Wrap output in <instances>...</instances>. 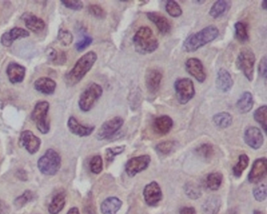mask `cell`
Wrapping results in <instances>:
<instances>
[{
    "instance_id": "d590c367",
    "label": "cell",
    "mask_w": 267,
    "mask_h": 214,
    "mask_svg": "<svg viewBox=\"0 0 267 214\" xmlns=\"http://www.w3.org/2000/svg\"><path fill=\"white\" fill-rule=\"evenodd\" d=\"M195 152L200 157L204 158L205 160L211 159L215 154L213 146L210 144H203V145H200L196 148Z\"/></svg>"
},
{
    "instance_id": "d6986e66",
    "label": "cell",
    "mask_w": 267,
    "mask_h": 214,
    "mask_svg": "<svg viewBox=\"0 0 267 214\" xmlns=\"http://www.w3.org/2000/svg\"><path fill=\"white\" fill-rule=\"evenodd\" d=\"M173 120L168 115H161L155 118L153 129L159 135H166L173 127Z\"/></svg>"
},
{
    "instance_id": "f1b7e54d",
    "label": "cell",
    "mask_w": 267,
    "mask_h": 214,
    "mask_svg": "<svg viewBox=\"0 0 267 214\" xmlns=\"http://www.w3.org/2000/svg\"><path fill=\"white\" fill-rule=\"evenodd\" d=\"M221 200L218 196H211L202 205V214H218L220 209Z\"/></svg>"
},
{
    "instance_id": "74e56055",
    "label": "cell",
    "mask_w": 267,
    "mask_h": 214,
    "mask_svg": "<svg viewBox=\"0 0 267 214\" xmlns=\"http://www.w3.org/2000/svg\"><path fill=\"white\" fill-rule=\"evenodd\" d=\"M165 10L168 15L172 18H179L183 14V11L181 6L173 0H168L165 5Z\"/></svg>"
},
{
    "instance_id": "ac0fdd59",
    "label": "cell",
    "mask_w": 267,
    "mask_h": 214,
    "mask_svg": "<svg viewBox=\"0 0 267 214\" xmlns=\"http://www.w3.org/2000/svg\"><path fill=\"white\" fill-rule=\"evenodd\" d=\"M215 84L218 91L223 93H228L231 91L234 85V80L232 76L228 70L220 68L217 73Z\"/></svg>"
},
{
    "instance_id": "836d02e7",
    "label": "cell",
    "mask_w": 267,
    "mask_h": 214,
    "mask_svg": "<svg viewBox=\"0 0 267 214\" xmlns=\"http://www.w3.org/2000/svg\"><path fill=\"white\" fill-rule=\"evenodd\" d=\"M223 175L220 173H212L206 178V185L210 190L216 191L222 185Z\"/></svg>"
},
{
    "instance_id": "4dcf8cb0",
    "label": "cell",
    "mask_w": 267,
    "mask_h": 214,
    "mask_svg": "<svg viewBox=\"0 0 267 214\" xmlns=\"http://www.w3.org/2000/svg\"><path fill=\"white\" fill-rule=\"evenodd\" d=\"M229 7V2L224 1V0H218L211 7L209 11V15L214 19L220 18L228 11Z\"/></svg>"
},
{
    "instance_id": "7dc6e473",
    "label": "cell",
    "mask_w": 267,
    "mask_h": 214,
    "mask_svg": "<svg viewBox=\"0 0 267 214\" xmlns=\"http://www.w3.org/2000/svg\"><path fill=\"white\" fill-rule=\"evenodd\" d=\"M254 197L258 202H262L266 198V187L265 185L256 187L253 190Z\"/></svg>"
},
{
    "instance_id": "bcb514c9",
    "label": "cell",
    "mask_w": 267,
    "mask_h": 214,
    "mask_svg": "<svg viewBox=\"0 0 267 214\" xmlns=\"http://www.w3.org/2000/svg\"><path fill=\"white\" fill-rule=\"evenodd\" d=\"M61 4L73 11H81L83 8V4L79 0H62Z\"/></svg>"
},
{
    "instance_id": "4316f807",
    "label": "cell",
    "mask_w": 267,
    "mask_h": 214,
    "mask_svg": "<svg viewBox=\"0 0 267 214\" xmlns=\"http://www.w3.org/2000/svg\"><path fill=\"white\" fill-rule=\"evenodd\" d=\"M66 202V195L64 192H59L53 197L49 205L48 211L51 214H58L63 209Z\"/></svg>"
},
{
    "instance_id": "11a10c76",
    "label": "cell",
    "mask_w": 267,
    "mask_h": 214,
    "mask_svg": "<svg viewBox=\"0 0 267 214\" xmlns=\"http://www.w3.org/2000/svg\"><path fill=\"white\" fill-rule=\"evenodd\" d=\"M262 9L266 10V2H265V1H262Z\"/></svg>"
},
{
    "instance_id": "e0dca14e",
    "label": "cell",
    "mask_w": 267,
    "mask_h": 214,
    "mask_svg": "<svg viewBox=\"0 0 267 214\" xmlns=\"http://www.w3.org/2000/svg\"><path fill=\"white\" fill-rule=\"evenodd\" d=\"M29 35V32L26 30L15 27V28H12L9 31L4 33L1 37L0 42L4 47H10L12 46L13 42L18 38H26Z\"/></svg>"
},
{
    "instance_id": "603a6c76",
    "label": "cell",
    "mask_w": 267,
    "mask_h": 214,
    "mask_svg": "<svg viewBox=\"0 0 267 214\" xmlns=\"http://www.w3.org/2000/svg\"><path fill=\"white\" fill-rule=\"evenodd\" d=\"M21 18L24 21L25 26L30 31H33L35 33H38L39 31H42L45 28L46 24L43 20L38 18L33 14L26 13V14H23Z\"/></svg>"
},
{
    "instance_id": "9a60e30c",
    "label": "cell",
    "mask_w": 267,
    "mask_h": 214,
    "mask_svg": "<svg viewBox=\"0 0 267 214\" xmlns=\"http://www.w3.org/2000/svg\"><path fill=\"white\" fill-rule=\"evenodd\" d=\"M144 196L146 203L151 206H155L162 199L161 188L155 181L147 185L144 190Z\"/></svg>"
},
{
    "instance_id": "83f0119b",
    "label": "cell",
    "mask_w": 267,
    "mask_h": 214,
    "mask_svg": "<svg viewBox=\"0 0 267 214\" xmlns=\"http://www.w3.org/2000/svg\"><path fill=\"white\" fill-rule=\"evenodd\" d=\"M46 54L50 62L54 65H63L66 63L67 55L64 51L49 47L48 49L46 51Z\"/></svg>"
},
{
    "instance_id": "cb8c5ba5",
    "label": "cell",
    "mask_w": 267,
    "mask_h": 214,
    "mask_svg": "<svg viewBox=\"0 0 267 214\" xmlns=\"http://www.w3.org/2000/svg\"><path fill=\"white\" fill-rule=\"evenodd\" d=\"M35 89L45 95H51L55 91L57 83L52 78L48 77H41L34 83Z\"/></svg>"
},
{
    "instance_id": "816d5d0a",
    "label": "cell",
    "mask_w": 267,
    "mask_h": 214,
    "mask_svg": "<svg viewBox=\"0 0 267 214\" xmlns=\"http://www.w3.org/2000/svg\"><path fill=\"white\" fill-rule=\"evenodd\" d=\"M180 214H196V210L193 207H184Z\"/></svg>"
},
{
    "instance_id": "7402d4cb",
    "label": "cell",
    "mask_w": 267,
    "mask_h": 214,
    "mask_svg": "<svg viewBox=\"0 0 267 214\" xmlns=\"http://www.w3.org/2000/svg\"><path fill=\"white\" fill-rule=\"evenodd\" d=\"M68 129L74 135L78 137H88L94 132L95 126H86L79 123L75 117H70L68 122Z\"/></svg>"
},
{
    "instance_id": "30bf717a",
    "label": "cell",
    "mask_w": 267,
    "mask_h": 214,
    "mask_svg": "<svg viewBox=\"0 0 267 214\" xmlns=\"http://www.w3.org/2000/svg\"><path fill=\"white\" fill-rule=\"evenodd\" d=\"M151 156L148 155H140L130 158L125 164V172L128 177L136 176L137 174L148 169L151 163Z\"/></svg>"
},
{
    "instance_id": "3957f363",
    "label": "cell",
    "mask_w": 267,
    "mask_h": 214,
    "mask_svg": "<svg viewBox=\"0 0 267 214\" xmlns=\"http://www.w3.org/2000/svg\"><path fill=\"white\" fill-rule=\"evenodd\" d=\"M132 42L136 51L141 54H152L157 51L159 46L155 34L148 26H142L137 30L132 38Z\"/></svg>"
},
{
    "instance_id": "6da1fadb",
    "label": "cell",
    "mask_w": 267,
    "mask_h": 214,
    "mask_svg": "<svg viewBox=\"0 0 267 214\" xmlns=\"http://www.w3.org/2000/svg\"><path fill=\"white\" fill-rule=\"evenodd\" d=\"M97 60V55L94 51H90L84 54L75 63L71 71L64 76V80L68 87L76 85L85 75L91 71Z\"/></svg>"
},
{
    "instance_id": "1f68e13d",
    "label": "cell",
    "mask_w": 267,
    "mask_h": 214,
    "mask_svg": "<svg viewBox=\"0 0 267 214\" xmlns=\"http://www.w3.org/2000/svg\"><path fill=\"white\" fill-rule=\"evenodd\" d=\"M234 28H235V36L237 39L241 44L248 42L249 35H248V27L246 24L238 21L234 25Z\"/></svg>"
},
{
    "instance_id": "277c9868",
    "label": "cell",
    "mask_w": 267,
    "mask_h": 214,
    "mask_svg": "<svg viewBox=\"0 0 267 214\" xmlns=\"http://www.w3.org/2000/svg\"><path fill=\"white\" fill-rule=\"evenodd\" d=\"M61 165V158L55 150H47L38 161V168L40 172L47 176H54L59 171Z\"/></svg>"
},
{
    "instance_id": "7bdbcfd3",
    "label": "cell",
    "mask_w": 267,
    "mask_h": 214,
    "mask_svg": "<svg viewBox=\"0 0 267 214\" xmlns=\"http://www.w3.org/2000/svg\"><path fill=\"white\" fill-rule=\"evenodd\" d=\"M91 172L99 174L103 170V159L101 155H95L93 157L90 163Z\"/></svg>"
},
{
    "instance_id": "f907efd6",
    "label": "cell",
    "mask_w": 267,
    "mask_h": 214,
    "mask_svg": "<svg viewBox=\"0 0 267 214\" xmlns=\"http://www.w3.org/2000/svg\"><path fill=\"white\" fill-rule=\"evenodd\" d=\"M9 205H7L4 200L0 199V214H9Z\"/></svg>"
},
{
    "instance_id": "5bb4252c",
    "label": "cell",
    "mask_w": 267,
    "mask_h": 214,
    "mask_svg": "<svg viewBox=\"0 0 267 214\" xmlns=\"http://www.w3.org/2000/svg\"><path fill=\"white\" fill-rule=\"evenodd\" d=\"M267 171V160L265 157L258 158L254 162L252 169L248 174V181L250 183L257 184L260 182L265 175Z\"/></svg>"
},
{
    "instance_id": "c3c4849f",
    "label": "cell",
    "mask_w": 267,
    "mask_h": 214,
    "mask_svg": "<svg viewBox=\"0 0 267 214\" xmlns=\"http://www.w3.org/2000/svg\"><path fill=\"white\" fill-rule=\"evenodd\" d=\"M92 37L88 36V35H85L81 40L78 41V42L75 44V49H76L78 52H81V51H83L84 50L86 49L87 47H90V46L92 44Z\"/></svg>"
},
{
    "instance_id": "d6a6232c",
    "label": "cell",
    "mask_w": 267,
    "mask_h": 214,
    "mask_svg": "<svg viewBox=\"0 0 267 214\" xmlns=\"http://www.w3.org/2000/svg\"><path fill=\"white\" fill-rule=\"evenodd\" d=\"M248 164H249V158H248V155H245V154L240 155L238 163L234 165V168H233L234 176L238 178H240L244 171L248 167Z\"/></svg>"
},
{
    "instance_id": "8fae6325",
    "label": "cell",
    "mask_w": 267,
    "mask_h": 214,
    "mask_svg": "<svg viewBox=\"0 0 267 214\" xmlns=\"http://www.w3.org/2000/svg\"><path fill=\"white\" fill-rule=\"evenodd\" d=\"M19 143L31 155L38 152L41 146V140L30 131H23L21 133Z\"/></svg>"
},
{
    "instance_id": "4fadbf2b",
    "label": "cell",
    "mask_w": 267,
    "mask_h": 214,
    "mask_svg": "<svg viewBox=\"0 0 267 214\" xmlns=\"http://www.w3.org/2000/svg\"><path fill=\"white\" fill-rule=\"evenodd\" d=\"M245 144L252 149L258 150L262 146L264 137L260 130L255 126H249L245 130L244 134Z\"/></svg>"
},
{
    "instance_id": "681fc988",
    "label": "cell",
    "mask_w": 267,
    "mask_h": 214,
    "mask_svg": "<svg viewBox=\"0 0 267 214\" xmlns=\"http://www.w3.org/2000/svg\"><path fill=\"white\" fill-rule=\"evenodd\" d=\"M266 57L265 56L261 59L260 62H259V65H258V73L261 75V77H262V78H266Z\"/></svg>"
},
{
    "instance_id": "f6af8a7d",
    "label": "cell",
    "mask_w": 267,
    "mask_h": 214,
    "mask_svg": "<svg viewBox=\"0 0 267 214\" xmlns=\"http://www.w3.org/2000/svg\"><path fill=\"white\" fill-rule=\"evenodd\" d=\"M88 11L91 15L98 18V19H104V18H106V12L101 6L93 4L88 7Z\"/></svg>"
},
{
    "instance_id": "e575fe53",
    "label": "cell",
    "mask_w": 267,
    "mask_h": 214,
    "mask_svg": "<svg viewBox=\"0 0 267 214\" xmlns=\"http://www.w3.org/2000/svg\"><path fill=\"white\" fill-rule=\"evenodd\" d=\"M266 105H263V106L257 108L253 115L254 119L261 125V127L265 133H266Z\"/></svg>"
},
{
    "instance_id": "8d00e7d4",
    "label": "cell",
    "mask_w": 267,
    "mask_h": 214,
    "mask_svg": "<svg viewBox=\"0 0 267 214\" xmlns=\"http://www.w3.org/2000/svg\"><path fill=\"white\" fill-rule=\"evenodd\" d=\"M35 199V194L29 190H27L22 195L18 196L17 199L14 200V205L18 209L24 207V205L28 204V202L33 201Z\"/></svg>"
},
{
    "instance_id": "ab89813d",
    "label": "cell",
    "mask_w": 267,
    "mask_h": 214,
    "mask_svg": "<svg viewBox=\"0 0 267 214\" xmlns=\"http://www.w3.org/2000/svg\"><path fill=\"white\" fill-rule=\"evenodd\" d=\"M185 193L191 199H199L202 195L200 187L194 183H188L185 185Z\"/></svg>"
},
{
    "instance_id": "44dd1931",
    "label": "cell",
    "mask_w": 267,
    "mask_h": 214,
    "mask_svg": "<svg viewBox=\"0 0 267 214\" xmlns=\"http://www.w3.org/2000/svg\"><path fill=\"white\" fill-rule=\"evenodd\" d=\"M7 74L10 82L14 84L20 83L24 80L26 74V68L18 63L11 62L7 67Z\"/></svg>"
},
{
    "instance_id": "7c38bea8",
    "label": "cell",
    "mask_w": 267,
    "mask_h": 214,
    "mask_svg": "<svg viewBox=\"0 0 267 214\" xmlns=\"http://www.w3.org/2000/svg\"><path fill=\"white\" fill-rule=\"evenodd\" d=\"M186 70L188 73L194 77L200 83L205 82L206 79V73L203 64L196 58H189L185 63Z\"/></svg>"
},
{
    "instance_id": "ffe728a7",
    "label": "cell",
    "mask_w": 267,
    "mask_h": 214,
    "mask_svg": "<svg viewBox=\"0 0 267 214\" xmlns=\"http://www.w3.org/2000/svg\"><path fill=\"white\" fill-rule=\"evenodd\" d=\"M148 19L156 25L158 31L163 35L169 33L172 30V25L165 16L156 12H149L147 14Z\"/></svg>"
},
{
    "instance_id": "d4e9b609",
    "label": "cell",
    "mask_w": 267,
    "mask_h": 214,
    "mask_svg": "<svg viewBox=\"0 0 267 214\" xmlns=\"http://www.w3.org/2000/svg\"><path fill=\"white\" fill-rule=\"evenodd\" d=\"M236 106L240 113H248L254 106V99L252 94L250 92L243 93L239 99L237 101Z\"/></svg>"
},
{
    "instance_id": "f35d334b",
    "label": "cell",
    "mask_w": 267,
    "mask_h": 214,
    "mask_svg": "<svg viewBox=\"0 0 267 214\" xmlns=\"http://www.w3.org/2000/svg\"><path fill=\"white\" fill-rule=\"evenodd\" d=\"M175 144L176 142L173 141H163V142L158 144L155 147V149L158 153L161 154V155H168L173 151Z\"/></svg>"
},
{
    "instance_id": "484cf974",
    "label": "cell",
    "mask_w": 267,
    "mask_h": 214,
    "mask_svg": "<svg viewBox=\"0 0 267 214\" xmlns=\"http://www.w3.org/2000/svg\"><path fill=\"white\" fill-rule=\"evenodd\" d=\"M122 202L116 197H110L101 204V209L103 214H116L121 208Z\"/></svg>"
},
{
    "instance_id": "5b68a950",
    "label": "cell",
    "mask_w": 267,
    "mask_h": 214,
    "mask_svg": "<svg viewBox=\"0 0 267 214\" xmlns=\"http://www.w3.org/2000/svg\"><path fill=\"white\" fill-rule=\"evenodd\" d=\"M50 104L47 101H39L31 112V120L35 122L37 129L41 134H47L51 131V123L48 120Z\"/></svg>"
},
{
    "instance_id": "ee69618b",
    "label": "cell",
    "mask_w": 267,
    "mask_h": 214,
    "mask_svg": "<svg viewBox=\"0 0 267 214\" xmlns=\"http://www.w3.org/2000/svg\"><path fill=\"white\" fill-rule=\"evenodd\" d=\"M84 214H96V206L94 197L91 193L87 195L84 201Z\"/></svg>"
},
{
    "instance_id": "f546056e",
    "label": "cell",
    "mask_w": 267,
    "mask_h": 214,
    "mask_svg": "<svg viewBox=\"0 0 267 214\" xmlns=\"http://www.w3.org/2000/svg\"><path fill=\"white\" fill-rule=\"evenodd\" d=\"M212 121L217 127L220 128V129H227L232 125L233 117L228 112H219L214 115Z\"/></svg>"
},
{
    "instance_id": "8992f818",
    "label": "cell",
    "mask_w": 267,
    "mask_h": 214,
    "mask_svg": "<svg viewBox=\"0 0 267 214\" xmlns=\"http://www.w3.org/2000/svg\"><path fill=\"white\" fill-rule=\"evenodd\" d=\"M103 94V88L99 84L92 82L82 92L78 101V106L82 112H88L92 109Z\"/></svg>"
},
{
    "instance_id": "b9f144b4",
    "label": "cell",
    "mask_w": 267,
    "mask_h": 214,
    "mask_svg": "<svg viewBox=\"0 0 267 214\" xmlns=\"http://www.w3.org/2000/svg\"><path fill=\"white\" fill-rule=\"evenodd\" d=\"M58 39L64 47H68L72 42L73 35L68 30L60 29Z\"/></svg>"
},
{
    "instance_id": "7a4b0ae2",
    "label": "cell",
    "mask_w": 267,
    "mask_h": 214,
    "mask_svg": "<svg viewBox=\"0 0 267 214\" xmlns=\"http://www.w3.org/2000/svg\"><path fill=\"white\" fill-rule=\"evenodd\" d=\"M218 28L215 25L205 27L196 33L191 34L186 38L183 44V49L185 52L194 53L204 46L215 40L218 36Z\"/></svg>"
},
{
    "instance_id": "60d3db41",
    "label": "cell",
    "mask_w": 267,
    "mask_h": 214,
    "mask_svg": "<svg viewBox=\"0 0 267 214\" xmlns=\"http://www.w3.org/2000/svg\"><path fill=\"white\" fill-rule=\"evenodd\" d=\"M125 145H121V146L115 147V148H107L106 154H105L107 162L108 163H111L115 159V156L123 153L125 152Z\"/></svg>"
},
{
    "instance_id": "ba28073f",
    "label": "cell",
    "mask_w": 267,
    "mask_h": 214,
    "mask_svg": "<svg viewBox=\"0 0 267 214\" xmlns=\"http://www.w3.org/2000/svg\"><path fill=\"white\" fill-rule=\"evenodd\" d=\"M174 88L177 101L181 105L188 104L195 95L194 82L191 78H178L174 83Z\"/></svg>"
},
{
    "instance_id": "f5cc1de1",
    "label": "cell",
    "mask_w": 267,
    "mask_h": 214,
    "mask_svg": "<svg viewBox=\"0 0 267 214\" xmlns=\"http://www.w3.org/2000/svg\"><path fill=\"white\" fill-rule=\"evenodd\" d=\"M17 176L19 178V179H21V181H27V174L25 171L21 169V170H18L17 173Z\"/></svg>"
},
{
    "instance_id": "52a82bcc",
    "label": "cell",
    "mask_w": 267,
    "mask_h": 214,
    "mask_svg": "<svg viewBox=\"0 0 267 214\" xmlns=\"http://www.w3.org/2000/svg\"><path fill=\"white\" fill-rule=\"evenodd\" d=\"M255 55L250 49H244L238 54L236 65L242 71L247 79L252 82L255 71Z\"/></svg>"
},
{
    "instance_id": "9c48e42d",
    "label": "cell",
    "mask_w": 267,
    "mask_h": 214,
    "mask_svg": "<svg viewBox=\"0 0 267 214\" xmlns=\"http://www.w3.org/2000/svg\"><path fill=\"white\" fill-rule=\"evenodd\" d=\"M124 119L121 117L116 116L104 122L97 134V138L99 141L110 139L120 131L123 125Z\"/></svg>"
},
{
    "instance_id": "9f6ffc18",
    "label": "cell",
    "mask_w": 267,
    "mask_h": 214,
    "mask_svg": "<svg viewBox=\"0 0 267 214\" xmlns=\"http://www.w3.org/2000/svg\"><path fill=\"white\" fill-rule=\"evenodd\" d=\"M254 214H263L262 212H260V211L258 210H255V212H254Z\"/></svg>"
},
{
    "instance_id": "db71d44e",
    "label": "cell",
    "mask_w": 267,
    "mask_h": 214,
    "mask_svg": "<svg viewBox=\"0 0 267 214\" xmlns=\"http://www.w3.org/2000/svg\"><path fill=\"white\" fill-rule=\"evenodd\" d=\"M67 214H80L79 210L77 207H72L68 210Z\"/></svg>"
},
{
    "instance_id": "2e32d148",
    "label": "cell",
    "mask_w": 267,
    "mask_h": 214,
    "mask_svg": "<svg viewBox=\"0 0 267 214\" xmlns=\"http://www.w3.org/2000/svg\"><path fill=\"white\" fill-rule=\"evenodd\" d=\"M162 73L157 68H151L146 72L145 84L147 89L151 94H155L160 89Z\"/></svg>"
}]
</instances>
